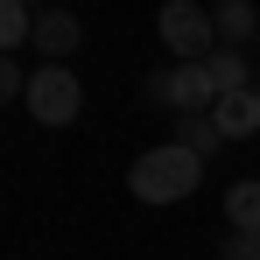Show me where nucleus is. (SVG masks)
I'll return each instance as SVG.
<instances>
[{
	"label": "nucleus",
	"mask_w": 260,
	"mask_h": 260,
	"mask_svg": "<svg viewBox=\"0 0 260 260\" xmlns=\"http://www.w3.org/2000/svg\"><path fill=\"white\" fill-rule=\"evenodd\" d=\"M197 183H204V155H190L183 141L134 155V169H127V190L141 204H183V197H197Z\"/></svg>",
	"instance_id": "1"
},
{
	"label": "nucleus",
	"mask_w": 260,
	"mask_h": 260,
	"mask_svg": "<svg viewBox=\"0 0 260 260\" xmlns=\"http://www.w3.org/2000/svg\"><path fill=\"white\" fill-rule=\"evenodd\" d=\"M148 99L155 106H169L176 120L183 113H211L218 106V78H211V63H162V71H148Z\"/></svg>",
	"instance_id": "2"
},
{
	"label": "nucleus",
	"mask_w": 260,
	"mask_h": 260,
	"mask_svg": "<svg viewBox=\"0 0 260 260\" xmlns=\"http://www.w3.org/2000/svg\"><path fill=\"white\" fill-rule=\"evenodd\" d=\"M28 113H36V127H71L78 113H85V85H78V71L71 63H43V71H28Z\"/></svg>",
	"instance_id": "3"
},
{
	"label": "nucleus",
	"mask_w": 260,
	"mask_h": 260,
	"mask_svg": "<svg viewBox=\"0 0 260 260\" xmlns=\"http://www.w3.org/2000/svg\"><path fill=\"white\" fill-rule=\"evenodd\" d=\"M155 28H162V43H169L176 63H204L218 49V21H211V7H197V0H162Z\"/></svg>",
	"instance_id": "4"
},
{
	"label": "nucleus",
	"mask_w": 260,
	"mask_h": 260,
	"mask_svg": "<svg viewBox=\"0 0 260 260\" xmlns=\"http://www.w3.org/2000/svg\"><path fill=\"white\" fill-rule=\"evenodd\" d=\"M28 43L43 49V63H71L78 43H85V21H78L71 7H49V14H36V36H28Z\"/></svg>",
	"instance_id": "5"
},
{
	"label": "nucleus",
	"mask_w": 260,
	"mask_h": 260,
	"mask_svg": "<svg viewBox=\"0 0 260 260\" xmlns=\"http://www.w3.org/2000/svg\"><path fill=\"white\" fill-rule=\"evenodd\" d=\"M211 120H218L225 141H253L260 134V91H225V99L211 106Z\"/></svg>",
	"instance_id": "6"
},
{
	"label": "nucleus",
	"mask_w": 260,
	"mask_h": 260,
	"mask_svg": "<svg viewBox=\"0 0 260 260\" xmlns=\"http://www.w3.org/2000/svg\"><path fill=\"white\" fill-rule=\"evenodd\" d=\"M211 21H218V49H246L260 36V7H253V0H218Z\"/></svg>",
	"instance_id": "7"
},
{
	"label": "nucleus",
	"mask_w": 260,
	"mask_h": 260,
	"mask_svg": "<svg viewBox=\"0 0 260 260\" xmlns=\"http://www.w3.org/2000/svg\"><path fill=\"white\" fill-rule=\"evenodd\" d=\"M225 232H260V176L225 190Z\"/></svg>",
	"instance_id": "8"
},
{
	"label": "nucleus",
	"mask_w": 260,
	"mask_h": 260,
	"mask_svg": "<svg viewBox=\"0 0 260 260\" xmlns=\"http://www.w3.org/2000/svg\"><path fill=\"white\" fill-rule=\"evenodd\" d=\"M204 63H211V78H218V99H225V91H253V63H246V49H211Z\"/></svg>",
	"instance_id": "9"
},
{
	"label": "nucleus",
	"mask_w": 260,
	"mask_h": 260,
	"mask_svg": "<svg viewBox=\"0 0 260 260\" xmlns=\"http://www.w3.org/2000/svg\"><path fill=\"white\" fill-rule=\"evenodd\" d=\"M176 141H183L190 155H204V162L225 148V134H218V120H211V113H183V120H176Z\"/></svg>",
	"instance_id": "10"
},
{
	"label": "nucleus",
	"mask_w": 260,
	"mask_h": 260,
	"mask_svg": "<svg viewBox=\"0 0 260 260\" xmlns=\"http://www.w3.org/2000/svg\"><path fill=\"white\" fill-rule=\"evenodd\" d=\"M28 36H36V14H28V0H0V56H14Z\"/></svg>",
	"instance_id": "11"
},
{
	"label": "nucleus",
	"mask_w": 260,
	"mask_h": 260,
	"mask_svg": "<svg viewBox=\"0 0 260 260\" xmlns=\"http://www.w3.org/2000/svg\"><path fill=\"white\" fill-rule=\"evenodd\" d=\"M21 91H28V71H21L14 56H0V106H14Z\"/></svg>",
	"instance_id": "12"
},
{
	"label": "nucleus",
	"mask_w": 260,
	"mask_h": 260,
	"mask_svg": "<svg viewBox=\"0 0 260 260\" xmlns=\"http://www.w3.org/2000/svg\"><path fill=\"white\" fill-rule=\"evenodd\" d=\"M218 260H260V232H225Z\"/></svg>",
	"instance_id": "13"
},
{
	"label": "nucleus",
	"mask_w": 260,
	"mask_h": 260,
	"mask_svg": "<svg viewBox=\"0 0 260 260\" xmlns=\"http://www.w3.org/2000/svg\"><path fill=\"white\" fill-rule=\"evenodd\" d=\"M253 91H260V78H253Z\"/></svg>",
	"instance_id": "14"
}]
</instances>
